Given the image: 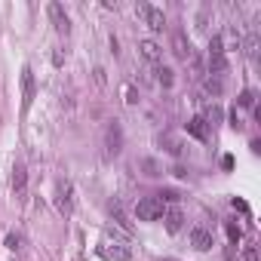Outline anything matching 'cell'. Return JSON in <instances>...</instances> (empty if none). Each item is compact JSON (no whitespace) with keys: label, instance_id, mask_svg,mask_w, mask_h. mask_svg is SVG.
Wrapping results in <instances>:
<instances>
[{"label":"cell","instance_id":"obj_1","mask_svg":"<svg viewBox=\"0 0 261 261\" xmlns=\"http://www.w3.org/2000/svg\"><path fill=\"white\" fill-rule=\"evenodd\" d=\"M227 71V56H224V40L215 34L212 40H209V74L212 77H218V74H224Z\"/></svg>","mask_w":261,"mask_h":261},{"label":"cell","instance_id":"obj_2","mask_svg":"<svg viewBox=\"0 0 261 261\" xmlns=\"http://www.w3.org/2000/svg\"><path fill=\"white\" fill-rule=\"evenodd\" d=\"M136 218L139 221H157V218H163V200L160 197H142L136 203Z\"/></svg>","mask_w":261,"mask_h":261},{"label":"cell","instance_id":"obj_3","mask_svg":"<svg viewBox=\"0 0 261 261\" xmlns=\"http://www.w3.org/2000/svg\"><path fill=\"white\" fill-rule=\"evenodd\" d=\"M136 13L145 19V25H148L151 31H163V28H166V16H163V10H157V7H151V4H139Z\"/></svg>","mask_w":261,"mask_h":261},{"label":"cell","instance_id":"obj_4","mask_svg":"<svg viewBox=\"0 0 261 261\" xmlns=\"http://www.w3.org/2000/svg\"><path fill=\"white\" fill-rule=\"evenodd\" d=\"M56 206L62 215H71V209H74V185L68 178L56 185Z\"/></svg>","mask_w":261,"mask_h":261},{"label":"cell","instance_id":"obj_5","mask_svg":"<svg viewBox=\"0 0 261 261\" xmlns=\"http://www.w3.org/2000/svg\"><path fill=\"white\" fill-rule=\"evenodd\" d=\"M105 151H108L111 157L123 151V129H120V123H117V120H111V123H108V129H105Z\"/></svg>","mask_w":261,"mask_h":261},{"label":"cell","instance_id":"obj_6","mask_svg":"<svg viewBox=\"0 0 261 261\" xmlns=\"http://www.w3.org/2000/svg\"><path fill=\"white\" fill-rule=\"evenodd\" d=\"M98 252H101V258H108V261H129V258H133V249H129L126 243H111V240H105Z\"/></svg>","mask_w":261,"mask_h":261},{"label":"cell","instance_id":"obj_7","mask_svg":"<svg viewBox=\"0 0 261 261\" xmlns=\"http://www.w3.org/2000/svg\"><path fill=\"white\" fill-rule=\"evenodd\" d=\"M46 13H49V19H53V28L59 31V34H71V19H68V13H65V7L62 4H49L46 7Z\"/></svg>","mask_w":261,"mask_h":261},{"label":"cell","instance_id":"obj_8","mask_svg":"<svg viewBox=\"0 0 261 261\" xmlns=\"http://www.w3.org/2000/svg\"><path fill=\"white\" fill-rule=\"evenodd\" d=\"M34 101V71L25 65L22 68V111H28Z\"/></svg>","mask_w":261,"mask_h":261},{"label":"cell","instance_id":"obj_9","mask_svg":"<svg viewBox=\"0 0 261 261\" xmlns=\"http://www.w3.org/2000/svg\"><path fill=\"white\" fill-rule=\"evenodd\" d=\"M191 246H194L197 252H209V249H212V230L194 227V230H191Z\"/></svg>","mask_w":261,"mask_h":261},{"label":"cell","instance_id":"obj_10","mask_svg":"<svg viewBox=\"0 0 261 261\" xmlns=\"http://www.w3.org/2000/svg\"><path fill=\"white\" fill-rule=\"evenodd\" d=\"M172 53H175L181 62H188V59L194 56V49H191V43H188L185 31H175V34H172Z\"/></svg>","mask_w":261,"mask_h":261},{"label":"cell","instance_id":"obj_11","mask_svg":"<svg viewBox=\"0 0 261 261\" xmlns=\"http://www.w3.org/2000/svg\"><path fill=\"white\" fill-rule=\"evenodd\" d=\"M139 53H142V59L151 62V65H160V59H163V49H160L154 40H139Z\"/></svg>","mask_w":261,"mask_h":261},{"label":"cell","instance_id":"obj_12","mask_svg":"<svg viewBox=\"0 0 261 261\" xmlns=\"http://www.w3.org/2000/svg\"><path fill=\"white\" fill-rule=\"evenodd\" d=\"M188 136H194L197 142H206V139H209V126H206V120H203V117L188 120Z\"/></svg>","mask_w":261,"mask_h":261},{"label":"cell","instance_id":"obj_13","mask_svg":"<svg viewBox=\"0 0 261 261\" xmlns=\"http://www.w3.org/2000/svg\"><path fill=\"white\" fill-rule=\"evenodd\" d=\"M13 191H16V197H25V191H28V172L22 163H16V169H13Z\"/></svg>","mask_w":261,"mask_h":261},{"label":"cell","instance_id":"obj_14","mask_svg":"<svg viewBox=\"0 0 261 261\" xmlns=\"http://www.w3.org/2000/svg\"><path fill=\"white\" fill-rule=\"evenodd\" d=\"M243 46H246V56H249L252 62H258V56H261V37H258V34H249Z\"/></svg>","mask_w":261,"mask_h":261},{"label":"cell","instance_id":"obj_15","mask_svg":"<svg viewBox=\"0 0 261 261\" xmlns=\"http://www.w3.org/2000/svg\"><path fill=\"white\" fill-rule=\"evenodd\" d=\"M181 224H185V215H181L178 209H169V212H166V230H169V233H178Z\"/></svg>","mask_w":261,"mask_h":261},{"label":"cell","instance_id":"obj_16","mask_svg":"<svg viewBox=\"0 0 261 261\" xmlns=\"http://www.w3.org/2000/svg\"><path fill=\"white\" fill-rule=\"evenodd\" d=\"M157 80H160L163 89H169V86L175 83V71H172V68H157Z\"/></svg>","mask_w":261,"mask_h":261},{"label":"cell","instance_id":"obj_17","mask_svg":"<svg viewBox=\"0 0 261 261\" xmlns=\"http://www.w3.org/2000/svg\"><path fill=\"white\" fill-rule=\"evenodd\" d=\"M160 145H166V151H169V154H175V157L185 151V148H181V142H178L175 136H163V139H160Z\"/></svg>","mask_w":261,"mask_h":261},{"label":"cell","instance_id":"obj_18","mask_svg":"<svg viewBox=\"0 0 261 261\" xmlns=\"http://www.w3.org/2000/svg\"><path fill=\"white\" fill-rule=\"evenodd\" d=\"M123 98H126V105H139V92L133 83H123Z\"/></svg>","mask_w":261,"mask_h":261},{"label":"cell","instance_id":"obj_19","mask_svg":"<svg viewBox=\"0 0 261 261\" xmlns=\"http://www.w3.org/2000/svg\"><path fill=\"white\" fill-rule=\"evenodd\" d=\"M237 105H240V108H255V92H252V89H243L240 98H237Z\"/></svg>","mask_w":261,"mask_h":261},{"label":"cell","instance_id":"obj_20","mask_svg":"<svg viewBox=\"0 0 261 261\" xmlns=\"http://www.w3.org/2000/svg\"><path fill=\"white\" fill-rule=\"evenodd\" d=\"M221 89H224L221 77H209V80H206V92H212V95H221Z\"/></svg>","mask_w":261,"mask_h":261},{"label":"cell","instance_id":"obj_21","mask_svg":"<svg viewBox=\"0 0 261 261\" xmlns=\"http://www.w3.org/2000/svg\"><path fill=\"white\" fill-rule=\"evenodd\" d=\"M203 120H206V126H215V123L221 120V108H218V105H212V108L206 111V117H203Z\"/></svg>","mask_w":261,"mask_h":261},{"label":"cell","instance_id":"obj_22","mask_svg":"<svg viewBox=\"0 0 261 261\" xmlns=\"http://www.w3.org/2000/svg\"><path fill=\"white\" fill-rule=\"evenodd\" d=\"M224 227H227V237H230V243H237V240H240V237H243V230H240V227H237V224H233V221H227V224H224Z\"/></svg>","mask_w":261,"mask_h":261},{"label":"cell","instance_id":"obj_23","mask_svg":"<svg viewBox=\"0 0 261 261\" xmlns=\"http://www.w3.org/2000/svg\"><path fill=\"white\" fill-rule=\"evenodd\" d=\"M243 261H261L258 249H255V246H246V249H243Z\"/></svg>","mask_w":261,"mask_h":261},{"label":"cell","instance_id":"obj_24","mask_svg":"<svg viewBox=\"0 0 261 261\" xmlns=\"http://www.w3.org/2000/svg\"><path fill=\"white\" fill-rule=\"evenodd\" d=\"M7 249H22V237L19 233H10L7 237Z\"/></svg>","mask_w":261,"mask_h":261},{"label":"cell","instance_id":"obj_25","mask_svg":"<svg viewBox=\"0 0 261 261\" xmlns=\"http://www.w3.org/2000/svg\"><path fill=\"white\" fill-rule=\"evenodd\" d=\"M142 166L148 169V175H160V166H157L154 160H142Z\"/></svg>","mask_w":261,"mask_h":261},{"label":"cell","instance_id":"obj_26","mask_svg":"<svg viewBox=\"0 0 261 261\" xmlns=\"http://www.w3.org/2000/svg\"><path fill=\"white\" fill-rule=\"evenodd\" d=\"M230 126H233V129H237V133H240V129H243V120H240V117H237V108H233V111H230Z\"/></svg>","mask_w":261,"mask_h":261},{"label":"cell","instance_id":"obj_27","mask_svg":"<svg viewBox=\"0 0 261 261\" xmlns=\"http://www.w3.org/2000/svg\"><path fill=\"white\" fill-rule=\"evenodd\" d=\"M230 206H233V209H240V212H249V206H246V200H237V197H233V200H230Z\"/></svg>","mask_w":261,"mask_h":261},{"label":"cell","instance_id":"obj_28","mask_svg":"<svg viewBox=\"0 0 261 261\" xmlns=\"http://www.w3.org/2000/svg\"><path fill=\"white\" fill-rule=\"evenodd\" d=\"M53 62H56V65H62V62H65V53H62V49H56V53H53Z\"/></svg>","mask_w":261,"mask_h":261},{"label":"cell","instance_id":"obj_29","mask_svg":"<svg viewBox=\"0 0 261 261\" xmlns=\"http://www.w3.org/2000/svg\"><path fill=\"white\" fill-rule=\"evenodd\" d=\"M160 200H178V194H175V191H163Z\"/></svg>","mask_w":261,"mask_h":261},{"label":"cell","instance_id":"obj_30","mask_svg":"<svg viewBox=\"0 0 261 261\" xmlns=\"http://www.w3.org/2000/svg\"><path fill=\"white\" fill-rule=\"evenodd\" d=\"M221 166H224V169H233V157H230V154H227V157H224V160H221Z\"/></svg>","mask_w":261,"mask_h":261},{"label":"cell","instance_id":"obj_31","mask_svg":"<svg viewBox=\"0 0 261 261\" xmlns=\"http://www.w3.org/2000/svg\"><path fill=\"white\" fill-rule=\"evenodd\" d=\"M166 261H172V258H166Z\"/></svg>","mask_w":261,"mask_h":261}]
</instances>
